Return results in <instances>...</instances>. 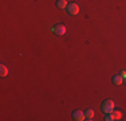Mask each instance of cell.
<instances>
[{"label":"cell","mask_w":126,"mask_h":121,"mask_svg":"<svg viewBox=\"0 0 126 121\" xmlns=\"http://www.w3.org/2000/svg\"><path fill=\"white\" fill-rule=\"evenodd\" d=\"M101 109H102L103 113H110V112L114 110V102L111 100H105L101 105Z\"/></svg>","instance_id":"cell-1"},{"label":"cell","mask_w":126,"mask_h":121,"mask_svg":"<svg viewBox=\"0 0 126 121\" xmlns=\"http://www.w3.org/2000/svg\"><path fill=\"white\" fill-rule=\"evenodd\" d=\"M51 31L54 32L55 35H58V36H62V35H64L66 34V27L63 26V24H55V26L51 28Z\"/></svg>","instance_id":"cell-2"},{"label":"cell","mask_w":126,"mask_h":121,"mask_svg":"<svg viewBox=\"0 0 126 121\" xmlns=\"http://www.w3.org/2000/svg\"><path fill=\"white\" fill-rule=\"evenodd\" d=\"M66 8H67V12L70 15H77L78 12H79V7H78L77 3H68Z\"/></svg>","instance_id":"cell-3"},{"label":"cell","mask_w":126,"mask_h":121,"mask_svg":"<svg viewBox=\"0 0 126 121\" xmlns=\"http://www.w3.org/2000/svg\"><path fill=\"white\" fill-rule=\"evenodd\" d=\"M121 119V113L119 112H110V113H106V117L105 120L106 121H111V120H119Z\"/></svg>","instance_id":"cell-4"},{"label":"cell","mask_w":126,"mask_h":121,"mask_svg":"<svg viewBox=\"0 0 126 121\" xmlns=\"http://www.w3.org/2000/svg\"><path fill=\"white\" fill-rule=\"evenodd\" d=\"M73 119L75 121H82L85 120V113L82 110H74L73 112Z\"/></svg>","instance_id":"cell-5"},{"label":"cell","mask_w":126,"mask_h":121,"mask_svg":"<svg viewBox=\"0 0 126 121\" xmlns=\"http://www.w3.org/2000/svg\"><path fill=\"white\" fill-rule=\"evenodd\" d=\"M122 78H124V77H122L121 74H115V75L113 77L111 81H113L114 85H122V82H124V80H122Z\"/></svg>","instance_id":"cell-6"},{"label":"cell","mask_w":126,"mask_h":121,"mask_svg":"<svg viewBox=\"0 0 126 121\" xmlns=\"http://www.w3.org/2000/svg\"><path fill=\"white\" fill-rule=\"evenodd\" d=\"M93 117H94V110L93 109H87L85 112V120L90 121V120H93Z\"/></svg>","instance_id":"cell-7"},{"label":"cell","mask_w":126,"mask_h":121,"mask_svg":"<svg viewBox=\"0 0 126 121\" xmlns=\"http://www.w3.org/2000/svg\"><path fill=\"white\" fill-rule=\"evenodd\" d=\"M67 4L68 3L66 1V0H58V1H56V7L58 8H64V7H67Z\"/></svg>","instance_id":"cell-8"},{"label":"cell","mask_w":126,"mask_h":121,"mask_svg":"<svg viewBox=\"0 0 126 121\" xmlns=\"http://www.w3.org/2000/svg\"><path fill=\"white\" fill-rule=\"evenodd\" d=\"M0 74H1V77H5V75L8 74V70H7V67H5V65L0 66Z\"/></svg>","instance_id":"cell-9"},{"label":"cell","mask_w":126,"mask_h":121,"mask_svg":"<svg viewBox=\"0 0 126 121\" xmlns=\"http://www.w3.org/2000/svg\"><path fill=\"white\" fill-rule=\"evenodd\" d=\"M121 75H122L124 78H126V71H125V70H122V71H121Z\"/></svg>","instance_id":"cell-10"},{"label":"cell","mask_w":126,"mask_h":121,"mask_svg":"<svg viewBox=\"0 0 126 121\" xmlns=\"http://www.w3.org/2000/svg\"><path fill=\"white\" fill-rule=\"evenodd\" d=\"M125 83H126V78H125Z\"/></svg>","instance_id":"cell-11"}]
</instances>
